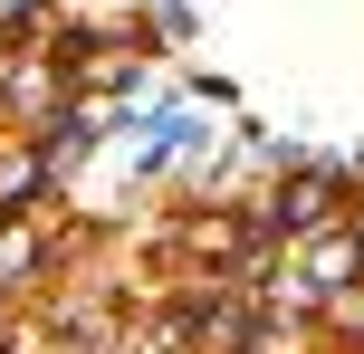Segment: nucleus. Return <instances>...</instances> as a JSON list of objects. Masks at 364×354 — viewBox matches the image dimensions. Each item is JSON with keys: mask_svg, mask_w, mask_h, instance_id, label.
<instances>
[{"mask_svg": "<svg viewBox=\"0 0 364 354\" xmlns=\"http://www.w3.org/2000/svg\"><path fill=\"white\" fill-rule=\"evenodd\" d=\"M316 211H326V182H297V192H288V201H278V221H288V230H307V221H316Z\"/></svg>", "mask_w": 364, "mask_h": 354, "instance_id": "nucleus-1", "label": "nucleus"}, {"mask_svg": "<svg viewBox=\"0 0 364 354\" xmlns=\"http://www.w3.org/2000/svg\"><path fill=\"white\" fill-rule=\"evenodd\" d=\"M355 259H364V230H355Z\"/></svg>", "mask_w": 364, "mask_h": 354, "instance_id": "nucleus-2", "label": "nucleus"}]
</instances>
